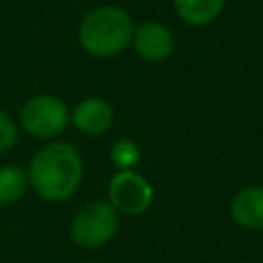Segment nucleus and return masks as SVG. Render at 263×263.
<instances>
[{
	"label": "nucleus",
	"instance_id": "nucleus-7",
	"mask_svg": "<svg viewBox=\"0 0 263 263\" xmlns=\"http://www.w3.org/2000/svg\"><path fill=\"white\" fill-rule=\"evenodd\" d=\"M72 121L82 134L99 136L111 127L113 109L105 99L90 97V99H84L76 105V109L72 113Z\"/></svg>",
	"mask_w": 263,
	"mask_h": 263
},
{
	"label": "nucleus",
	"instance_id": "nucleus-1",
	"mask_svg": "<svg viewBox=\"0 0 263 263\" xmlns=\"http://www.w3.org/2000/svg\"><path fill=\"white\" fill-rule=\"evenodd\" d=\"M27 179L33 191L47 201H64L74 195L82 179V158L68 142L43 146L29 162Z\"/></svg>",
	"mask_w": 263,
	"mask_h": 263
},
{
	"label": "nucleus",
	"instance_id": "nucleus-8",
	"mask_svg": "<svg viewBox=\"0 0 263 263\" xmlns=\"http://www.w3.org/2000/svg\"><path fill=\"white\" fill-rule=\"evenodd\" d=\"M232 220L247 230H263V185L240 189L230 203Z\"/></svg>",
	"mask_w": 263,
	"mask_h": 263
},
{
	"label": "nucleus",
	"instance_id": "nucleus-4",
	"mask_svg": "<svg viewBox=\"0 0 263 263\" xmlns=\"http://www.w3.org/2000/svg\"><path fill=\"white\" fill-rule=\"evenodd\" d=\"M21 125L35 138H53L62 134L70 121L66 103L53 95L31 97L18 111Z\"/></svg>",
	"mask_w": 263,
	"mask_h": 263
},
{
	"label": "nucleus",
	"instance_id": "nucleus-12",
	"mask_svg": "<svg viewBox=\"0 0 263 263\" xmlns=\"http://www.w3.org/2000/svg\"><path fill=\"white\" fill-rule=\"evenodd\" d=\"M16 142V125L14 121L0 109V152H6Z\"/></svg>",
	"mask_w": 263,
	"mask_h": 263
},
{
	"label": "nucleus",
	"instance_id": "nucleus-10",
	"mask_svg": "<svg viewBox=\"0 0 263 263\" xmlns=\"http://www.w3.org/2000/svg\"><path fill=\"white\" fill-rule=\"evenodd\" d=\"M27 175L14 164L0 166V203H14L27 191Z\"/></svg>",
	"mask_w": 263,
	"mask_h": 263
},
{
	"label": "nucleus",
	"instance_id": "nucleus-3",
	"mask_svg": "<svg viewBox=\"0 0 263 263\" xmlns=\"http://www.w3.org/2000/svg\"><path fill=\"white\" fill-rule=\"evenodd\" d=\"M117 224V210L109 201H90L74 216L70 236L82 249H97L115 234Z\"/></svg>",
	"mask_w": 263,
	"mask_h": 263
},
{
	"label": "nucleus",
	"instance_id": "nucleus-6",
	"mask_svg": "<svg viewBox=\"0 0 263 263\" xmlns=\"http://www.w3.org/2000/svg\"><path fill=\"white\" fill-rule=\"evenodd\" d=\"M132 43L138 55L146 62H164L175 49L171 29L158 21H144L134 29Z\"/></svg>",
	"mask_w": 263,
	"mask_h": 263
},
{
	"label": "nucleus",
	"instance_id": "nucleus-5",
	"mask_svg": "<svg viewBox=\"0 0 263 263\" xmlns=\"http://www.w3.org/2000/svg\"><path fill=\"white\" fill-rule=\"evenodd\" d=\"M107 193H109V203L117 212L127 216L144 214L154 197L152 185L134 171H119L117 175H113Z\"/></svg>",
	"mask_w": 263,
	"mask_h": 263
},
{
	"label": "nucleus",
	"instance_id": "nucleus-2",
	"mask_svg": "<svg viewBox=\"0 0 263 263\" xmlns=\"http://www.w3.org/2000/svg\"><path fill=\"white\" fill-rule=\"evenodd\" d=\"M134 29L136 25L125 8L117 4H101L82 16L78 25V41L86 53L95 58H111L132 43Z\"/></svg>",
	"mask_w": 263,
	"mask_h": 263
},
{
	"label": "nucleus",
	"instance_id": "nucleus-11",
	"mask_svg": "<svg viewBox=\"0 0 263 263\" xmlns=\"http://www.w3.org/2000/svg\"><path fill=\"white\" fill-rule=\"evenodd\" d=\"M142 152H140V146L134 142V140H117L113 146H111V162L119 168V171H132V166L140 160Z\"/></svg>",
	"mask_w": 263,
	"mask_h": 263
},
{
	"label": "nucleus",
	"instance_id": "nucleus-9",
	"mask_svg": "<svg viewBox=\"0 0 263 263\" xmlns=\"http://www.w3.org/2000/svg\"><path fill=\"white\" fill-rule=\"evenodd\" d=\"M226 6V0H173L177 16L191 27H205L214 23Z\"/></svg>",
	"mask_w": 263,
	"mask_h": 263
}]
</instances>
